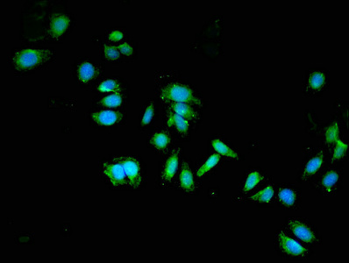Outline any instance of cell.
<instances>
[{
	"instance_id": "1",
	"label": "cell",
	"mask_w": 349,
	"mask_h": 263,
	"mask_svg": "<svg viewBox=\"0 0 349 263\" xmlns=\"http://www.w3.org/2000/svg\"><path fill=\"white\" fill-rule=\"evenodd\" d=\"M54 52L49 49H21L14 53L12 63L17 70L37 68L51 60Z\"/></svg>"
},
{
	"instance_id": "2",
	"label": "cell",
	"mask_w": 349,
	"mask_h": 263,
	"mask_svg": "<svg viewBox=\"0 0 349 263\" xmlns=\"http://www.w3.org/2000/svg\"><path fill=\"white\" fill-rule=\"evenodd\" d=\"M160 99L164 103H185L195 104L197 106L203 105V101L194 93L192 89L183 83H171L161 90Z\"/></svg>"
},
{
	"instance_id": "3",
	"label": "cell",
	"mask_w": 349,
	"mask_h": 263,
	"mask_svg": "<svg viewBox=\"0 0 349 263\" xmlns=\"http://www.w3.org/2000/svg\"><path fill=\"white\" fill-rule=\"evenodd\" d=\"M117 162L124 168L128 179V184L134 189H139L142 183V168L137 160L133 157H119Z\"/></svg>"
},
{
	"instance_id": "4",
	"label": "cell",
	"mask_w": 349,
	"mask_h": 263,
	"mask_svg": "<svg viewBox=\"0 0 349 263\" xmlns=\"http://www.w3.org/2000/svg\"><path fill=\"white\" fill-rule=\"evenodd\" d=\"M103 174L114 187H121L128 184L124 168L117 161L113 163H104L103 165Z\"/></svg>"
},
{
	"instance_id": "5",
	"label": "cell",
	"mask_w": 349,
	"mask_h": 263,
	"mask_svg": "<svg viewBox=\"0 0 349 263\" xmlns=\"http://www.w3.org/2000/svg\"><path fill=\"white\" fill-rule=\"evenodd\" d=\"M277 243L283 253L292 257H304L308 253V249L301 244L280 232L277 235Z\"/></svg>"
},
{
	"instance_id": "6",
	"label": "cell",
	"mask_w": 349,
	"mask_h": 263,
	"mask_svg": "<svg viewBox=\"0 0 349 263\" xmlns=\"http://www.w3.org/2000/svg\"><path fill=\"white\" fill-rule=\"evenodd\" d=\"M289 228L291 229V232H293L295 235L297 236L298 239L303 240L304 242L311 243V244H318L319 241L317 239V237L314 234V232L311 231V229L307 225L297 220V219H291L288 223Z\"/></svg>"
},
{
	"instance_id": "7",
	"label": "cell",
	"mask_w": 349,
	"mask_h": 263,
	"mask_svg": "<svg viewBox=\"0 0 349 263\" xmlns=\"http://www.w3.org/2000/svg\"><path fill=\"white\" fill-rule=\"evenodd\" d=\"M70 24V19L64 14H53L49 24V34L54 39H58L65 33Z\"/></svg>"
},
{
	"instance_id": "8",
	"label": "cell",
	"mask_w": 349,
	"mask_h": 263,
	"mask_svg": "<svg viewBox=\"0 0 349 263\" xmlns=\"http://www.w3.org/2000/svg\"><path fill=\"white\" fill-rule=\"evenodd\" d=\"M180 153H181V149H174L170 156L168 157L162 172V181L164 184H169L175 177V174L178 167Z\"/></svg>"
},
{
	"instance_id": "9",
	"label": "cell",
	"mask_w": 349,
	"mask_h": 263,
	"mask_svg": "<svg viewBox=\"0 0 349 263\" xmlns=\"http://www.w3.org/2000/svg\"><path fill=\"white\" fill-rule=\"evenodd\" d=\"M91 118L95 123L100 125H113L121 121L123 118V114L119 111L105 110V111L94 112L91 115Z\"/></svg>"
},
{
	"instance_id": "10",
	"label": "cell",
	"mask_w": 349,
	"mask_h": 263,
	"mask_svg": "<svg viewBox=\"0 0 349 263\" xmlns=\"http://www.w3.org/2000/svg\"><path fill=\"white\" fill-rule=\"evenodd\" d=\"M324 161H325V154H324V151L321 150L305 164L302 179L306 180L308 178H310L311 176H313L323 165Z\"/></svg>"
},
{
	"instance_id": "11",
	"label": "cell",
	"mask_w": 349,
	"mask_h": 263,
	"mask_svg": "<svg viewBox=\"0 0 349 263\" xmlns=\"http://www.w3.org/2000/svg\"><path fill=\"white\" fill-rule=\"evenodd\" d=\"M78 80L82 83H87L96 79L98 76V69L92 63L84 62L80 64L77 69Z\"/></svg>"
},
{
	"instance_id": "12",
	"label": "cell",
	"mask_w": 349,
	"mask_h": 263,
	"mask_svg": "<svg viewBox=\"0 0 349 263\" xmlns=\"http://www.w3.org/2000/svg\"><path fill=\"white\" fill-rule=\"evenodd\" d=\"M170 110L174 113L178 114L187 120L195 121L199 118V115L189 104L185 103H172L170 104Z\"/></svg>"
},
{
	"instance_id": "13",
	"label": "cell",
	"mask_w": 349,
	"mask_h": 263,
	"mask_svg": "<svg viewBox=\"0 0 349 263\" xmlns=\"http://www.w3.org/2000/svg\"><path fill=\"white\" fill-rule=\"evenodd\" d=\"M180 186L188 192H193L196 190V183L194 180L193 174L190 166L186 163H183L180 174Z\"/></svg>"
},
{
	"instance_id": "14",
	"label": "cell",
	"mask_w": 349,
	"mask_h": 263,
	"mask_svg": "<svg viewBox=\"0 0 349 263\" xmlns=\"http://www.w3.org/2000/svg\"><path fill=\"white\" fill-rule=\"evenodd\" d=\"M168 125L175 126L176 131L183 136H186L189 134V130H190L189 122L185 118L176 113L170 114L168 118Z\"/></svg>"
},
{
	"instance_id": "15",
	"label": "cell",
	"mask_w": 349,
	"mask_h": 263,
	"mask_svg": "<svg viewBox=\"0 0 349 263\" xmlns=\"http://www.w3.org/2000/svg\"><path fill=\"white\" fill-rule=\"evenodd\" d=\"M339 181V174L335 170H330L325 173L321 180V187L325 193L330 194L335 190Z\"/></svg>"
},
{
	"instance_id": "16",
	"label": "cell",
	"mask_w": 349,
	"mask_h": 263,
	"mask_svg": "<svg viewBox=\"0 0 349 263\" xmlns=\"http://www.w3.org/2000/svg\"><path fill=\"white\" fill-rule=\"evenodd\" d=\"M171 142L170 135L164 131H158L155 133L150 139V144L160 151L167 149Z\"/></svg>"
},
{
	"instance_id": "17",
	"label": "cell",
	"mask_w": 349,
	"mask_h": 263,
	"mask_svg": "<svg viewBox=\"0 0 349 263\" xmlns=\"http://www.w3.org/2000/svg\"><path fill=\"white\" fill-rule=\"evenodd\" d=\"M211 146L215 149L216 152H218L219 155L230 157L232 159H237L238 155L235 152V150H232L231 148H229L228 146L225 143L220 141L219 139H215L211 142Z\"/></svg>"
},
{
	"instance_id": "18",
	"label": "cell",
	"mask_w": 349,
	"mask_h": 263,
	"mask_svg": "<svg viewBox=\"0 0 349 263\" xmlns=\"http://www.w3.org/2000/svg\"><path fill=\"white\" fill-rule=\"evenodd\" d=\"M326 77L324 73L321 71H314L311 73L308 80L309 88L313 90H318L325 86Z\"/></svg>"
},
{
	"instance_id": "19",
	"label": "cell",
	"mask_w": 349,
	"mask_h": 263,
	"mask_svg": "<svg viewBox=\"0 0 349 263\" xmlns=\"http://www.w3.org/2000/svg\"><path fill=\"white\" fill-rule=\"evenodd\" d=\"M278 199L285 206H292L297 201V193L288 188H282L278 192Z\"/></svg>"
},
{
	"instance_id": "20",
	"label": "cell",
	"mask_w": 349,
	"mask_h": 263,
	"mask_svg": "<svg viewBox=\"0 0 349 263\" xmlns=\"http://www.w3.org/2000/svg\"><path fill=\"white\" fill-rule=\"evenodd\" d=\"M219 161H220V156L218 154H214L210 156L197 170V177H203L204 175L207 173L208 171L212 170L219 163Z\"/></svg>"
},
{
	"instance_id": "21",
	"label": "cell",
	"mask_w": 349,
	"mask_h": 263,
	"mask_svg": "<svg viewBox=\"0 0 349 263\" xmlns=\"http://www.w3.org/2000/svg\"><path fill=\"white\" fill-rule=\"evenodd\" d=\"M274 197V189L271 185H268L262 191L257 192L250 197V199L257 203H270Z\"/></svg>"
},
{
	"instance_id": "22",
	"label": "cell",
	"mask_w": 349,
	"mask_h": 263,
	"mask_svg": "<svg viewBox=\"0 0 349 263\" xmlns=\"http://www.w3.org/2000/svg\"><path fill=\"white\" fill-rule=\"evenodd\" d=\"M263 179H264V177L262 174L259 173L258 171H253L249 174V177L246 180L244 187H243V191L249 192V191H252L253 189L257 186L261 182H263Z\"/></svg>"
},
{
	"instance_id": "23",
	"label": "cell",
	"mask_w": 349,
	"mask_h": 263,
	"mask_svg": "<svg viewBox=\"0 0 349 263\" xmlns=\"http://www.w3.org/2000/svg\"><path fill=\"white\" fill-rule=\"evenodd\" d=\"M99 104L103 106L109 108H116L121 106L123 104V97L121 93H114L101 99Z\"/></svg>"
},
{
	"instance_id": "24",
	"label": "cell",
	"mask_w": 349,
	"mask_h": 263,
	"mask_svg": "<svg viewBox=\"0 0 349 263\" xmlns=\"http://www.w3.org/2000/svg\"><path fill=\"white\" fill-rule=\"evenodd\" d=\"M97 90L100 92H116L119 93L121 90V84L114 79H108L101 83Z\"/></svg>"
},
{
	"instance_id": "25",
	"label": "cell",
	"mask_w": 349,
	"mask_h": 263,
	"mask_svg": "<svg viewBox=\"0 0 349 263\" xmlns=\"http://www.w3.org/2000/svg\"><path fill=\"white\" fill-rule=\"evenodd\" d=\"M335 144V149H334V151L332 154V161L333 162L342 159L347 151V145L346 143H344L342 141H340L339 139L336 141Z\"/></svg>"
},
{
	"instance_id": "26",
	"label": "cell",
	"mask_w": 349,
	"mask_h": 263,
	"mask_svg": "<svg viewBox=\"0 0 349 263\" xmlns=\"http://www.w3.org/2000/svg\"><path fill=\"white\" fill-rule=\"evenodd\" d=\"M339 125L337 123H333L330 125L325 132V142L328 144H333L339 139Z\"/></svg>"
},
{
	"instance_id": "27",
	"label": "cell",
	"mask_w": 349,
	"mask_h": 263,
	"mask_svg": "<svg viewBox=\"0 0 349 263\" xmlns=\"http://www.w3.org/2000/svg\"><path fill=\"white\" fill-rule=\"evenodd\" d=\"M154 115H155V104L153 102H150L149 105L146 108L145 111L142 116V126L149 125V123L152 121Z\"/></svg>"
},
{
	"instance_id": "28",
	"label": "cell",
	"mask_w": 349,
	"mask_h": 263,
	"mask_svg": "<svg viewBox=\"0 0 349 263\" xmlns=\"http://www.w3.org/2000/svg\"><path fill=\"white\" fill-rule=\"evenodd\" d=\"M104 52L106 59L110 60V61H115V60L119 59L121 56V52L119 51L117 47L104 45Z\"/></svg>"
},
{
	"instance_id": "29",
	"label": "cell",
	"mask_w": 349,
	"mask_h": 263,
	"mask_svg": "<svg viewBox=\"0 0 349 263\" xmlns=\"http://www.w3.org/2000/svg\"><path fill=\"white\" fill-rule=\"evenodd\" d=\"M117 49H119V51L121 54H123V55L127 56H131L133 55V52H134V49H133L132 45H130L129 43H127V42L118 46Z\"/></svg>"
},
{
	"instance_id": "30",
	"label": "cell",
	"mask_w": 349,
	"mask_h": 263,
	"mask_svg": "<svg viewBox=\"0 0 349 263\" xmlns=\"http://www.w3.org/2000/svg\"><path fill=\"white\" fill-rule=\"evenodd\" d=\"M124 37L123 34L121 31H113L109 35V39L111 42H120Z\"/></svg>"
}]
</instances>
